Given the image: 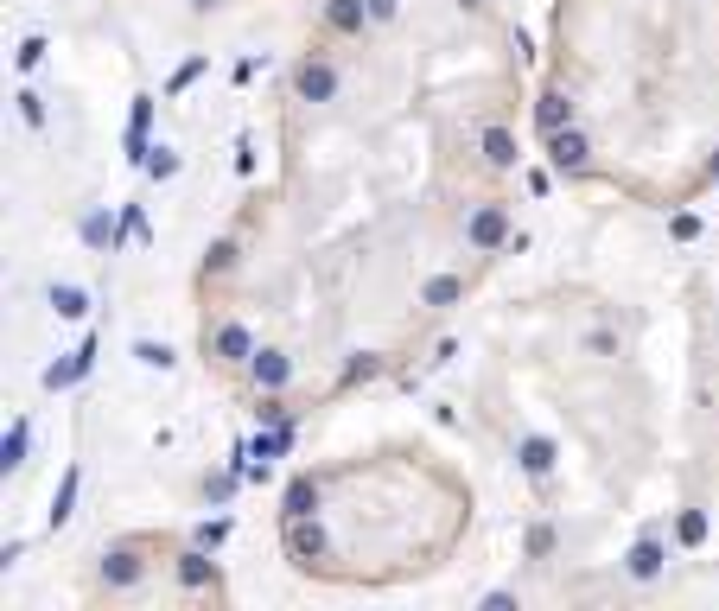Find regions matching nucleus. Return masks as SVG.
<instances>
[{
	"instance_id": "1",
	"label": "nucleus",
	"mask_w": 719,
	"mask_h": 611,
	"mask_svg": "<svg viewBox=\"0 0 719 611\" xmlns=\"http://www.w3.org/2000/svg\"><path fill=\"white\" fill-rule=\"evenodd\" d=\"M280 548H287V561H306V567H312V561L331 548V535H325L312 516H287V522H280Z\"/></svg>"
},
{
	"instance_id": "2",
	"label": "nucleus",
	"mask_w": 719,
	"mask_h": 611,
	"mask_svg": "<svg viewBox=\"0 0 719 611\" xmlns=\"http://www.w3.org/2000/svg\"><path fill=\"white\" fill-rule=\"evenodd\" d=\"M293 96H300V102H338V64L306 58L300 71H293Z\"/></svg>"
},
{
	"instance_id": "3",
	"label": "nucleus",
	"mask_w": 719,
	"mask_h": 611,
	"mask_svg": "<svg viewBox=\"0 0 719 611\" xmlns=\"http://www.w3.org/2000/svg\"><path fill=\"white\" fill-rule=\"evenodd\" d=\"M140 573H147V567H140V548H109V554H102V586H109V592L140 586Z\"/></svg>"
},
{
	"instance_id": "4",
	"label": "nucleus",
	"mask_w": 719,
	"mask_h": 611,
	"mask_svg": "<svg viewBox=\"0 0 719 611\" xmlns=\"http://www.w3.org/2000/svg\"><path fill=\"white\" fill-rule=\"evenodd\" d=\"M90 357H96V344L83 338L77 351H64V357H58V363H51V370H45V389L58 395V389H70V382H83V376H90Z\"/></svg>"
},
{
	"instance_id": "5",
	"label": "nucleus",
	"mask_w": 719,
	"mask_h": 611,
	"mask_svg": "<svg viewBox=\"0 0 719 611\" xmlns=\"http://www.w3.org/2000/svg\"><path fill=\"white\" fill-rule=\"evenodd\" d=\"M586 153H592V141L580 128H560V134H548V160L560 166V172H586Z\"/></svg>"
},
{
	"instance_id": "6",
	"label": "nucleus",
	"mask_w": 719,
	"mask_h": 611,
	"mask_svg": "<svg viewBox=\"0 0 719 611\" xmlns=\"http://www.w3.org/2000/svg\"><path fill=\"white\" fill-rule=\"evenodd\" d=\"M325 26L344 32V39H357V32L370 26V0H325Z\"/></svg>"
},
{
	"instance_id": "7",
	"label": "nucleus",
	"mask_w": 719,
	"mask_h": 611,
	"mask_svg": "<svg viewBox=\"0 0 719 611\" xmlns=\"http://www.w3.org/2000/svg\"><path fill=\"white\" fill-rule=\"evenodd\" d=\"M249 376H255V389H287L293 357H287V351H255V357H249Z\"/></svg>"
},
{
	"instance_id": "8",
	"label": "nucleus",
	"mask_w": 719,
	"mask_h": 611,
	"mask_svg": "<svg viewBox=\"0 0 719 611\" xmlns=\"http://www.w3.org/2000/svg\"><path fill=\"white\" fill-rule=\"evenodd\" d=\"M465 236H471V249H497V242L510 236V223H503V211H497V204H484V211H471Z\"/></svg>"
},
{
	"instance_id": "9",
	"label": "nucleus",
	"mask_w": 719,
	"mask_h": 611,
	"mask_svg": "<svg viewBox=\"0 0 719 611\" xmlns=\"http://www.w3.org/2000/svg\"><path fill=\"white\" fill-rule=\"evenodd\" d=\"M45 300H51V312H58V319H70V325H83V319H90V293H83V287H70V281H51V293H45Z\"/></svg>"
},
{
	"instance_id": "10",
	"label": "nucleus",
	"mask_w": 719,
	"mask_h": 611,
	"mask_svg": "<svg viewBox=\"0 0 719 611\" xmlns=\"http://www.w3.org/2000/svg\"><path fill=\"white\" fill-rule=\"evenodd\" d=\"M179 586H191V592H217V567H210V554L204 548H191V554H179Z\"/></svg>"
},
{
	"instance_id": "11",
	"label": "nucleus",
	"mask_w": 719,
	"mask_h": 611,
	"mask_svg": "<svg viewBox=\"0 0 719 611\" xmlns=\"http://www.w3.org/2000/svg\"><path fill=\"white\" fill-rule=\"evenodd\" d=\"M312 510H319V478H287V491H280V522L312 516Z\"/></svg>"
},
{
	"instance_id": "12",
	"label": "nucleus",
	"mask_w": 719,
	"mask_h": 611,
	"mask_svg": "<svg viewBox=\"0 0 719 611\" xmlns=\"http://www.w3.org/2000/svg\"><path fill=\"white\" fill-rule=\"evenodd\" d=\"M83 242L102 249V255H115L121 249V223H109V211H90V217H83Z\"/></svg>"
},
{
	"instance_id": "13",
	"label": "nucleus",
	"mask_w": 719,
	"mask_h": 611,
	"mask_svg": "<svg viewBox=\"0 0 719 611\" xmlns=\"http://www.w3.org/2000/svg\"><path fill=\"white\" fill-rule=\"evenodd\" d=\"M624 573H630V580H643V586H650L656 573H662V548H656V541H637V548L624 554Z\"/></svg>"
},
{
	"instance_id": "14",
	"label": "nucleus",
	"mask_w": 719,
	"mask_h": 611,
	"mask_svg": "<svg viewBox=\"0 0 719 611\" xmlns=\"http://www.w3.org/2000/svg\"><path fill=\"white\" fill-rule=\"evenodd\" d=\"M535 121H541V134H560V128H567V121H573V102L560 96V90H548V96L535 102Z\"/></svg>"
},
{
	"instance_id": "15",
	"label": "nucleus",
	"mask_w": 719,
	"mask_h": 611,
	"mask_svg": "<svg viewBox=\"0 0 719 611\" xmlns=\"http://www.w3.org/2000/svg\"><path fill=\"white\" fill-rule=\"evenodd\" d=\"M217 357H223V363H249V357H255V338H249L242 325H223V331H217Z\"/></svg>"
},
{
	"instance_id": "16",
	"label": "nucleus",
	"mask_w": 719,
	"mask_h": 611,
	"mask_svg": "<svg viewBox=\"0 0 719 611\" xmlns=\"http://www.w3.org/2000/svg\"><path fill=\"white\" fill-rule=\"evenodd\" d=\"M522 471H529V478H548L554 471V446L548 440H522Z\"/></svg>"
},
{
	"instance_id": "17",
	"label": "nucleus",
	"mask_w": 719,
	"mask_h": 611,
	"mask_svg": "<svg viewBox=\"0 0 719 611\" xmlns=\"http://www.w3.org/2000/svg\"><path fill=\"white\" fill-rule=\"evenodd\" d=\"M134 357L147 363V370H172V363H179V357H172V344H160V338H134Z\"/></svg>"
},
{
	"instance_id": "18",
	"label": "nucleus",
	"mask_w": 719,
	"mask_h": 611,
	"mask_svg": "<svg viewBox=\"0 0 719 611\" xmlns=\"http://www.w3.org/2000/svg\"><path fill=\"white\" fill-rule=\"evenodd\" d=\"M77 484H83V465H70V471H64V484H58V497H51V522H64V516H70V503H77Z\"/></svg>"
},
{
	"instance_id": "19",
	"label": "nucleus",
	"mask_w": 719,
	"mask_h": 611,
	"mask_svg": "<svg viewBox=\"0 0 719 611\" xmlns=\"http://www.w3.org/2000/svg\"><path fill=\"white\" fill-rule=\"evenodd\" d=\"M484 153H490V166H516V141H510V128H490V134H484Z\"/></svg>"
},
{
	"instance_id": "20",
	"label": "nucleus",
	"mask_w": 719,
	"mask_h": 611,
	"mask_svg": "<svg viewBox=\"0 0 719 611\" xmlns=\"http://www.w3.org/2000/svg\"><path fill=\"white\" fill-rule=\"evenodd\" d=\"M26 433H32V427H26V414H20V421L7 427V459H0L7 471H20V465H26Z\"/></svg>"
},
{
	"instance_id": "21",
	"label": "nucleus",
	"mask_w": 719,
	"mask_h": 611,
	"mask_svg": "<svg viewBox=\"0 0 719 611\" xmlns=\"http://www.w3.org/2000/svg\"><path fill=\"white\" fill-rule=\"evenodd\" d=\"M675 535L688 541V548H700V541H707V516H700V510H681V522H675Z\"/></svg>"
},
{
	"instance_id": "22",
	"label": "nucleus",
	"mask_w": 719,
	"mask_h": 611,
	"mask_svg": "<svg viewBox=\"0 0 719 611\" xmlns=\"http://www.w3.org/2000/svg\"><path fill=\"white\" fill-rule=\"evenodd\" d=\"M198 77H204V58H185V64H179V71H172V77H166V90H172V96H179V90H191V83H198Z\"/></svg>"
},
{
	"instance_id": "23",
	"label": "nucleus",
	"mask_w": 719,
	"mask_h": 611,
	"mask_svg": "<svg viewBox=\"0 0 719 611\" xmlns=\"http://www.w3.org/2000/svg\"><path fill=\"white\" fill-rule=\"evenodd\" d=\"M153 242V230H147V217H140V204H128V211H121V242Z\"/></svg>"
},
{
	"instance_id": "24",
	"label": "nucleus",
	"mask_w": 719,
	"mask_h": 611,
	"mask_svg": "<svg viewBox=\"0 0 719 611\" xmlns=\"http://www.w3.org/2000/svg\"><path fill=\"white\" fill-rule=\"evenodd\" d=\"M179 172V153L172 147H153V160H147V179H172Z\"/></svg>"
},
{
	"instance_id": "25",
	"label": "nucleus",
	"mask_w": 719,
	"mask_h": 611,
	"mask_svg": "<svg viewBox=\"0 0 719 611\" xmlns=\"http://www.w3.org/2000/svg\"><path fill=\"white\" fill-rule=\"evenodd\" d=\"M459 281H452V274H446V281H427V306H452V300H459Z\"/></svg>"
},
{
	"instance_id": "26",
	"label": "nucleus",
	"mask_w": 719,
	"mask_h": 611,
	"mask_svg": "<svg viewBox=\"0 0 719 611\" xmlns=\"http://www.w3.org/2000/svg\"><path fill=\"white\" fill-rule=\"evenodd\" d=\"M230 529H236V522H230V516H217V522H204V529H198V548H217V541H223V535H230Z\"/></svg>"
},
{
	"instance_id": "27",
	"label": "nucleus",
	"mask_w": 719,
	"mask_h": 611,
	"mask_svg": "<svg viewBox=\"0 0 719 611\" xmlns=\"http://www.w3.org/2000/svg\"><path fill=\"white\" fill-rule=\"evenodd\" d=\"M20 121H26V128H45V102H39V96H32V90L20 96Z\"/></svg>"
},
{
	"instance_id": "28",
	"label": "nucleus",
	"mask_w": 719,
	"mask_h": 611,
	"mask_svg": "<svg viewBox=\"0 0 719 611\" xmlns=\"http://www.w3.org/2000/svg\"><path fill=\"white\" fill-rule=\"evenodd\" d=\"M669 236H675V242H694V236H700V217H688V211L669 217Z\"/></svg>"
},
{
	"instance_id": "29",
	"label": "nucleus",
	"mask_w": 719,
	"mask_h": 611,
	"mask_svg": "<svg viewBox=\"0 0 719 611\" xmlns=\"http://www.w3.org/2000/svg\"><path fill=\"white\" fill-rule=\"evenodd\" d=\"M230 261H236V242H217V249L204 255V268H210V274H223V268H230Z\"/></svg>"
},
{
	"instance_id": "30",
	"label": "nucleus",
	"mask_w": 719,
	"mask_h": 611,
	"mask_svg": "<svg viewBox=\"0 0 719 611\" xmlns=\"http://www.w3.org/2000/svg\"><path fill=\"white\" fill-rule=\"evenodd\" d=\"M45 58V39H26L20 51H13V64H20V71H32V64H39Z\"/></svg>"
},
{
	"instance_id": "31",
	"label": "nucleus",
	"mask_w": 719,
	"mask_h": 611,
	"mask_svg": "<svg viewBox=\"0 0 719 611\" xmlns=\"http://www.w3.org/2000/svg\"><path fill=\"white\" fill-rule=\"evenodd\" d=\"M586 344H592V351H599V357H611V351H618V331H605V325H599V331H592Z\"/></svg>"
},
{
	"instance_id": "32",
	"label": "nucleus",
	"mask_w": 719,
	"mask_h": 611,
	"mask_svg": "<svg viewBox=\"0 0 719 611\" xmlns=\"http://www.w3.org/2000/svg\"><path fill=\"white\" fill-rule=\"evenodd\" d=\"M548 548H554V529L541 522V529H529V554H548Z\"/></svg>"
},
{
	"instance_id": "33",
	"label": "nucleus",
	"mask_w": 719,
	"mask_h": 611,
	"mask_svg": "<svg viewBox=\"0 0 719 611\" xmlns=\"http://www.w3.org/2000/svg\"><path fill=\"white\" fill-rule=\"evenodd\" d=\"M370 20H395V0H370Z\"/></svg>"
},
{
	"instance_id": "34",
	"label": "nucleus",
	"mask_w": 719,
	"mask_h": 611,
	"mask_svg": "<svg viewBox=\"0 0 719 611\" xmlns=\"http://www.w3.org/2000/svg\"><path fill=\"white\" fill-rule=\"evenodd\" d=\"M713 172H719V160H713Z\"/></svg>"
}]
</instances>
